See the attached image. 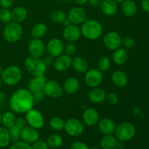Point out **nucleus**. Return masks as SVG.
I'll return each instance as SVG.
<instances>
[{
  "label": "nucleus",
  "instance_id": "obj_1",
  "mask_svg": "<svg viewBox=\"0 0 149 149\" xmlns=\"http://www.w3.org/2000/svg\"><path fill=\"white\" fill-rule=\"evenodd\" d=\"M33 94L28 89L20 88L13 93L10 98L9 106L15 113H26L33 108Z\"/></svg>",
  "mask_w": 149,
  "mask_h": 149
},
{
  "label": "nucleus",
  "instance_id": "obj_2",
  "mask_svg": "<svg viewBox=\"0 0 149 149\" xmlns=\"http://www.w3.org/2000/svg\"><path fill=\"white\" fill-rule=\"evenodd\" d=\"M81 36L88 40H97L101 37L103 33V28L101 23L95 19L87 20L81 25Z\"/></svg>",
  "mask_w": 149,
  "mask_h": 149
},
{
  "label": "nucleus",
  "instance_id": "obj_3",
  "mask_svg": "<svg viewBox=\"0 0 149 149\" xmlns=\"http://www.w3.org/2000/svg\"><path fill=\"white\" fill-rule=\"evenodd\" d=\"M3 84L7 86L17 85L23 78V72L20 68L17 65H10L3 69L0 76Z\"/></svg>",
  "mask_w": 149,
  "mask_h": 149
},
{
  "label": "nucleus",
  "instance_id": "obj_4",
  "mask_svg": "<svg viewBox=\"0 0 149 149\" xmlns=\"http://www.w3.org/2000/svg\"><path fill=\"white\" fill-rule=\"evenodd\" d=\"M23 30L20 23L11 21L7 23L2 31V36L8 43H16L21 39Z\"/></svg>",
  "mask_w": 149,
  "mask_h": 149
},
{
  "label": "nucleus",
  "instance_id": "obj_5",
  "mask_svg": "<svg viewBox=\"0 0 149 149\" xmlns=\"http://www.w3.org/2000/svg\"><path fill=\"white\" fill-rule=\"evenodd\" d=\"M114 136L118 141L127 142L135 137L136 134V127L130 122H123L116 127Z\"/></svg>",
  "mask_w": 149,
  "mask_h": 149
},
{
  "label": "nucleus",
  "instance_id": "obj_6",
  "mask_svg": "<svg viewBox=\"0 0 149 149\" xmlns=\"http://www.w3.org/2000/svg\"><path fill=\"white\" fill-rule=\"evenodd\" d=\"M24 66L28 73L33 76L45 75L47 70V66L45 65L42 58H33L29 56L25 59Z\"/></svg>",
  "mask_w": 149,
  "mask_h": 149
},
{
  "label": "nucleus",
  "instance_id": "obj_7",
  "mask_svg": "<svg viewBox=\"0 0 149 149\" xmlns=\"http://www.w3.org/2000/svg\"><path fill=\"white\" fill-rule=\"evenodd\" d=\"M63 130L69 136L77 138L83 134L84 125L77 118H69L65 121Z\"/></svg>",
  "mask_w": 149,
  "mask_h": 149
},
{
  "label": "nucleus",
  "instance_id": "obj_8",
  "mask_svg": "<svg viewBox=\"0 0 149 149\" xmlns=\"http://www.w3.org/2000/svg\"><path fill=\"white\" fill-rule=\"evenodd\" d=\"M27 125L36 130H40L45 125V117L43 114L37 109H31L25 113Z\"/></svg>",
  "mask_w": 149,
  "mask_h": 149
},
{
  "label": "nucleus",
  "instance_id": "obj_9",
  "mask_svg": "<svg viewBox=\"0 0 149 149\" xmlns=\"http://www.w3.org/2000/svg\"><path fill=\"white\" fill-rule=\"evenodd\" d=\"M103 74L98 68H90L84 73V81L91 88L97 87L101 84Z\"/></svg>",
  "mask_w": 149,
  "mask_h": 149
},
{
  "label": "nucleus",
  "instance_id": "obj_10",
  "mask_svg": "<svg viewBox=\"0 0 149 149\" xmlns=\"http://www.w3.org/2000/svg\"><path fill=\"white\" fill-rule=\"evenodd\" d=\"M67 17L71 24L79 26L87 20V13L81 6H76L68 11Z\"/></svg>",
  "mask_w": 149,
  "mask_h": 149
},
{
  "label": "nucleus",
  "instance_id": "obj_11",
  "mask_svg": "<svg viewBox=\"0 0 149 149\" xmlns=\"http://www.w3.org/2000/svg\"><path fill=\"white\" fill-rule=\"evenodd\" d=\"M28 51L30 56L42 58L46 52V45L41 39L33 38L28 45Z\"/></svg>",
  "mask_w": 149,
  "mask_h": 149
},
{
  "label": "nucleus",
  "instance_id": "obj_12",
  "mask_svg": "<svg viewBox=\"0 0 149 149\" xmlns=\"http://www.w3.org/2000/svg\"><path fill=\"white\" fill-rule=\"evenodd\" d=\"M103 45L110 50H115L122 47V37L118 32L109 31L103 36Z\"/></svg>",
  "mask_w": 149,
  "mask_h": 149
},
{
  "label": "nucleus",
  "instance_id": "obj_13",
  "mask_svg": "<svg viewBox=\"0 0 149 149\" xmlns=\"http://www.w3.org/2000/svg\"><path fill=\"white\" fill-rule=\"evenodd\" d=\"M45 95L52 98H59L62 96L63 90V87L55 80L47 81L45 87L43 89Z\"/></svg>",
  "mask_w": 149,
  "mask_h": 149
},
{
  "label": "nucleus",
  "instance_id": "obj_14",
  "mask_svg": "<svg viewBox=\"0 0 149 149\" xmlns=\"http://www.w3.org/2000/svg\"><path fill=\"white\" fill-rule=\"evenodd\" d=\"M64 51V44L58 38H52L46 45V52L53 58H57L62 55Z\"/></svg>",
  "mask_w": 149,
  "mask_h": 149
},
{
  "label": "nucleus",
  "instance_id": "obj_15",
  "mask_svg": "<svg viewBox=\"0 0 149 149\" xmlns=\"http://www.w3.org/2000/svg\"><path fill=\"white\" fill-rule=\"evenodd\" d=\"M39 130H36L32 127L27 125L21 130L20 132V139L22 141L32 145L36 141L39 140Z\"/></svg>",
  "mask_w": 149,
  "mask_h": 149
},
{
  "label": "nucleus",
  "instance_id": "obj_16",
  "mask_svg": "<svg viewBox=\"0 0 149 149\" xmlns=\"http://www.w3.org/2000/svg\"><path fill=\"white\" fill-rule=\"evenodd\" d=\"M81 119L83 124L86 126H95L100 119L99 112L94 108H87L83 112Z\"/></svg>",
  "mask_w": 149,
  "mask_h": 149
},
{
  "label": "nucleus",
  "instance_id": "obj_17",
  "mask_svg": "<svg viewBox=\"0 0 149 149\" xmlns=\"http://www.w3.org/2000/svg\"><path fill=\"white\" fill-rule=\"evenodd\" d=\"M63 36L68 42H77L81 36L80 27L74 24H71L64 27L63 30Z\"/></svg>",
  "mask_w": 149,
  "mask_h": 149
},
{
  "label": "nucleus",
  "instance_id": "obj_18",
  "mask_svg": "<svg viewBox=\"0 0 149 149\" xmlns=\"http://www.w3.org/2000/svg\"><path fill=\"white\" fill-rule=\"evenodd\" d=\"M72 65V58L63 53L55 58L53 67L58 72H64L69 69Z\"/></svg>",
  "mask_w": 149,
  "mask_h": 149
},
{
  "label": "nucleus",
  "instance_id": "obj_19",
  "mask_svg": "<svg viewBox=\"0 0 149 149\" xmlns=\"http://www.w3.org/2000/svg\"><path fill=\"white\" fill-rule=\"evenodd\" d=\"M97 125L99 131L103 135H113L116 127L115 122L111 119L107 117L99 119Z\"/></svg>",
  "mask_w": 149,
  "mask_h": 149
},
{
  "label": "nucleus",
  "instance_id": "obj_20",
  "mask_svg": "<svg viewBox=\"0 0 149 149\" xmlns=\"http://www.w3.org/2000/svg\"><path fill=\"white\" fill-rule=\"evenodd\" d=\"M47 82L45 75L33 76L28 82V90L32 93L38 91H42Z\"/></svg>",
  "mask_w": 149,
  "mask_h": 149
},
{
  "label": "nucleus",
  "instance_id": "obj_21",
  "mask_svg": "<svg viewBox=\"0 0 149 149\" xmlns=\"http://www.w3.org/2000/svg\"><path fill=\"white\" fill-rule=\"evenodd\" d=\"M106 93L100 87H94L89 91L87 97L91 103L95 104H100L106 100Z\"/></svg>",
  "mask_w": 149,
  "mask_h": 149
},
{
  "label": "nucleus",
  "instance_id": "obj_22",
  "mask_svg": "<svg viewBox=\"0 0 149 149\" xmlns=\"http://www.w3.org/2000/svg\"><path fill=\"white\" fill-rule=\"evenodd\" d=\"M80 88V82L77 77H68L65 80L63 85V90L68 95H74Z\"/></svg>",
  "mask_w": 149,
  "mask_h": 149
},
{
  "label": "nucleus",
  "instance_id": "obj_23",
  "mask_svg": "<svg viewBox=\"0 0 149 149\" xmlns=\"http://www.w3.org/2000/svg\"><path fill=\"white\" fill-rule=\"evenodd\" d=\"M111 79L113 85L117 87H124L127 84L128 77L125 71L115 70L111 76Z\"/></svg>",
  "mask_w": 149,
  "mask_h": 149
},
{
  "label": "nucleus",
  "instance_id": "obj_24",
  "mask_svg": "<svg viewBox=\"0 0 149 149\" xmlns=\"http://www.w3.org/2000/svg\"><path fill=\"white\" fill-rule=\"evenodd\" d=\"M102 13L106 16H114L118 12L117 3L113 0H103L100 6Z\"/></svg>",
  "mask_w": 149,
  "mask_h": 149
},
{
  "label": "nucleus",
  "instance_id": "obj_25",
  "mask_svg": "<svg viewBox=\"0 0 149 149\" xmlns=\"http://www.w3.org/2000/svg\"><path fill=\"white\" fill-rule=\"evenodd\" d=\"M128 52L125 48L119 47L113 50L112 55V61L116 65H124L128 60Z\"/></svg>",
  "mask_w": 149,
  "mask_h": 149
},
{
  "label": "nucleus",
  "instance_id": "obj_26",
  "mask_svg": "<svg viewBox=\"0 0 149 149\" xmlns=\"http://www.w3.org/2000/svg\"><path fill=\"white\" fill-rule=\"evenodd\" d=\"M138 6L135 1L125 0L122 3V12L127 17H132L136 15Z\"/></svg>",
  "mask_w": 149,
  "mask_h": 149
},
{
  "label": "nucleus",
  "instance_id": "obj_27",
  "mask_svg": "<svg viewBox=\"0 0 149 149\" xmlns=\"http://www.w3.org/2000/svg\"><path fill=\"white\" fill-rule=\"evenodd\" d=\"M77 72L80 74H84L89 68V64L87 60L81 56H76L72 58V65Z\"/></svg>",
  "mask_w": 149,
  "mask_h": 149
},
{
  "label": "nucleus",
  "instance_id": "obj_28",
  "mask_svg": "<svg viewBox=\"0 0 149 149\" xmlns=\"http://www.w3.org/2000/svg\"><path fill=\"white\" fill-rule=\"evenodd\" d=\"M12 21L21 23L24 21L28 16V11L24 7L17 6L11 10Z\"/></svg>",
  "mask_w": 149,
  "mask_h": 149
},
{
  "label": "nucleus",
  "instance_id": "obj_29",
  "mask_svg": "<svg viewBox=\"0 0 149 149\" xmlns=\"http://www.w3.org/2000/svg\"><path fill=\"white\" fill-rule=\"evenodd\" d=\"M47 31V26L44 23H36L32 26L31 29V35L35 39H41Z\"/></svg>",
  "mask_w": 149,
  "mask_h": 149
},
{
  "label": "nucleus",
  "instance_id": "obj_30",
  "mask_svg": "<svg viewBox=\"0 0 149 149\" xmlns=\"http://www.w3.org/2000/svg\"><path fill=\"white\" fill-rule=\"evenodd\" d=\"M15 113L12 111H8L4 113L1 116V124L3 127L7 129H10L15 125L16 122Z\"/></svg>",
  "mask_w": 149,
  "mask_h": 149
},
{
  "label": "nucleus",
  "instance_id": "obj_31",
  "mask_svg": "<svg viewBox=\"0 0 149 149\" xmlns=\"http://www.w3.org/2000/svg\"><path fill=\"white\" fill-rule=\"evenodd\" d=\"M47 143L49 146V148L59 149L63 146V140L61 135L57 133H54L48 137Z\"/></svg>",
  "mask_w": 149,
  "mask_h": 149
},
{
  "label": "nucleus",
  "instance_id": "obj_32",
  "mask_svg": "<svg viewBox=\"0 0 149 149\" xmlns=\"http://www.w3.org/2000/svg\"><path fill=\"white\" fill-rule=\"evenodd\" d=\"M117 139L113 135H103L100 141V146L102 149H113Z\"/></svg>",
  "mask_w": 149,
  "mask_h": 149
},
{
  "label": "nucleus",
  "instance_id": "obj_33",
  "mask_svg": "<svg viewBox=\"0 0 149 149\" xmlns=\"http://www.w3.org/2000/svg\"><path fill=\"white\" fill-rule=\"evenodd\" d=\"M11 142L9 130L0 126V148H6Z\"/></svg>",
  "mask_w": 149,
  "mask_h": 149
},
{
  "label": "nucleus",
  "instance_id": "obj_34",
  "mask_svg": "<svg viewBox=\"0 0 149 149\" xmlns=\"http://www.w3.org/2000/svg\"><path fill=\"white\" fill-rule=\"evenodd\" d=\"M65 120L60 116H53L49 121V126L52 130L61 131L63 130Z\"/></svg>",
  "mask_w": 149,
  "mask_h": 149
},
{
  "label": "nucleus",
  "instance_id": "obj_35",
  "mask_svg": "<svg viewBox=\"0 0 149 149\" xmlns=\"http://www.w3.org/2000/svg\"><path fill=\"white\" fill-rule=\"evenodd\" d=\"M67 18V14L61 10H55L50 14V20L56 24H62Z\"/></svg>",
  "mask_w": 149,
  "mask_h": 149
},
{
  "label": "nucleus",
  "instance_id": "obj_36",
  "mask_svg": "<svg viewBox=\"0 0 149 149\" xmlns=\"http://www.w3.org/2000/svg\"><path fill=\"white\" fill-rule=\"evenodd\" d=\"M111 60L109 57L107 56H102L97 61V68L102 72L109 71L111 67Z\"/></svg>",
  "mask_w": 149,
  "mask_h": 149
},
{
  "label": "nucleus",
  "instance_id": "obj_37",
  "mask_svg": "<svg viewBox=\"0 0 149 149\" xmlns=\"http://www.w3.org/2000/svg\"><path fill=\"white\" fill-rule=\"evenodd\" d=\"M0 21L4 24L12 21L11 11L8 8H1L0 10Z\"/></svg>",
  "mask_w": 149,
  "mask_h": 149
},
{
  "label": "nucleus",
  "instance_id": "obj_38",
  "mask_svg": "<svg viewBox=\"0 0 149 149\" xmlns=\"http://www.w3.org/2000/svg\"><path fill=\"white\" fill-rule=\"evenodd\" d=\"M20 132H21V129L16 126L15 125L11 128L9 129V132L10 135V138H11V141L13 143L19 141L20 139Z\"/></svg>",
  "mask_w": 149,
  "mask_h": 149
},
{
  "label": "nucleus",
  "instance_id": "obj_39",
  "mask_svg": "<svg viewBox=\"0 0 149 149\" xmlns=\"http://www.w3.org/2000/svg\"><path fill=\"white\" fill-rule=\"evenodd\" d=\"M77 46L74 42H68L65 45H64V54L69 56H73L77 52Z\"/></svg>",
  "mask_w": 149,
  "mask_h": 149
},
{
  "label": "nucleus",
  "instance_id": "obj_40",
  "mask_svg": "<svg viewBox=\"0 0 149 149\" xmlns=\"http://www.w3.org/2000/svg\"><path fill=\"white\" fill-rule=\"evenodd\" d=\"M135 45V40L132 36H126L122 38V46L124 47L125 49H131Z\"/></svg>",
  "mask_w": 149,
  "mask_h": 149
},
{
  "label": "nucleus",
  "instance_id": "obj_41",
  "mask_svg": "<svg viewBox=\"0 0 149 149\" xmlns=\"http://www.w3.org/2000/svg\"><path fill=\"white\" fill-rule=\"evenodd\" d=\"M106 100L110 105H116L119 102V96L116 93L113 92H110L109 93H106Z\"/></svg>",
  "mask_w": 149,
  "mask_h": 149
},
{
  "label": "nucleus",
  "instance_id": "obj_42",
  "mask_svg": "<svg viewBox=\"0 0 149 149\" xmlns=\"http://www.w3.org/2000/svg\"><path fill=\"white\" fill-rule=\"evenodd\" d=\"M10 149H32L31 145L23 141H17V142L13 143V145L10 146Z\"/></svg>",
  "mask_w": 149,
  "mask_h": 149
},
{
  "label": "nucleus",
  "instance_id": "obj_43",
  "mask_svg": "<svg viewBox=\"0 0 149 149\" xmlns=\"http://www.w3.org/2000/svg\"><path fill=\"white\" fill-rule=\"evenodd\" d=\"M69 149H90L87 144L81 141H75L70 146Z\"/></svg>",
  "mask_w": 149,
  "mask_h": 149
},
{
  "label": "nucleus",
  "instance_id": "obj_44",
  "mask_svg": "<svg viewBox=\"0 0 149 149\" xmlns=\"http://www.w3.org/2000/svg\"><path fill=\"white\" fill-rule=\"evenodd\" d=\"M32 149H49L47 142L44 141H37L32 144L31 146Z\"/></svg>",
  "mask_w": 149,
  "mask_h": 149
},
{
  "label": "nucleus",
  "instance_id": "obj_45",
  "mask_svg": "<svg viewBox=\"0 0 149 149\" xmlns=\"http://www.w3.org/2000/svg\"><path fill=\"white\" fill-rule=\"evenodd\" d=\"M33 94V100L34 102H41L45 99V94L44 93V91H38V92H35V93H32Z\"/></svg>",
  "mask_w": 149,
  "mask_h": 149
},
{
  "label": "nucleus",
  "instance_id": "obj_46",
  "mask_svg": "<svg viewBox=\"0 0 149 149\" xmlns=\"http://www.w3.org/2000/svg\"><path fill=\"white\" fill-rule=\"evenodd\" d=\"M42 61H44L45 65L48 67L49 66V65H53L54 61H55V58H53V57L51 56L50 55L47 54V55H45L43 57H42Z\"/></svg>",
  "mask_w": 149,
  "mask_h": 149
},
{
  "label": "nucleus",
  "instance_id": "obj_47",
  "mask_svg": "<svg viewBox=\"0 0 149 149\" xmlns=\"http://www.w3.org/2000/svg\"><path fill=\"white\" fill-rule=\"evenodd\" d=\"M15 125L17 127H18L20 129H23L25 127L27 126V122H26V120L25 118L22 117V116H20V117L16 118V122H15Z\"/></svg>",
  "mask_w": 149,
  "mask_h": 149
},
{
  "label": "nucleus",
  "instance_id": "obj_48",
  "mask_svg": "<svg viewBox=\"0 0 149 149\" xmlns=\"http://www.w3.org/2000/svg\"><path fill=\"white\" fill-rule=\"evenodd\" d=\"M13 4V0H0V6L2 8H10Z\"/></svg>",
  "mask_w": 149,
  "mask_h": 149
},
{
  "label": "nucleus",
  "instance_id": "obj_49",
  "mask_svg": "<svg viewBox=\"0 0 149 149\" xmlns=\"http://www.w3.org/2000/svg\"><path fill=\"white\" fill-rule=\"evenodd\" d=\"M141 6L144 12L149 13V0H141Z\"/></svg>",
  "mask_w": 149,
  "mask_h": 149
},
{
  "label": "nucleus",
  "instance_id": "obj_50",
  "mask_svg": "<svg viewBox=\"0 0 149 149\" xmlns=\"http://www.w3.org/2000/svg\"><path fill=\"white\" fill-rule=\"evenodd\" d=\"M102 1H103V0H88L87 2H88L89 4H90V6H92V7H100Z\"/></svg>",
  "mask_w": 149,
  "mask_h": 149
},
{
  "label": "nucleus",
  "instance_id": "obj_51",
  "mask_svg": "<svg viewBox=\"0 0 149 149\" xmlns=\"http://www.w3.org/2000/svg\"><path fill=\"white\" fill-rule=\"evenodd\" d=\"M113 149H125V142H122V141H118L117 140V141H116V143H115Z\"/></svg>",
  "mask_w": 149,
  "mask_h": 149
},
{
  "label": "nucleus",
  "instance_id": "obj_52",
  "mask_svg": "<svg viewBox=\"0 0 149 149\" xmlns=\"http://www.w3.org/2000/svg\"><path fill=\"white\" fill-rule=\"evenodd\" d=\"M74 1L76 3V4H78L79 6H81V5H84V4H85L88 1V0H74Z\"/></svg>",
  "mask_w": 149,
  "mask_h": 149
},
{
  "label": "nucleus",
  "instance_id": "obj_53",
  "mask_svg": "<svg viewBox=\"0 0 149 149\" xmlns=\"http://www.w3.org/2000/svg\"><path fill=\"white\" fill-rule=\"evenodd\" d=\"M6 98V95L4 92L0 90V103H2Z\"/></svg>",
  "mask_w": 149,
  "mask_h": 149
},
{
  "label": "nucleus",
  "instance_id": "obj_54",
  "mask_svg": "<svg viewBox=\"0 0 149 149\" xmlns=\"http://www.w3.org/2000/svg\"><path fill=\"white\" fill-rule=\"evenodd\" d=\"M62 24L63 25L64 27H66V26H69V25H71V22H70V20H68V17H67V18L65 19V20H64L63 23Z\"/></svg>",
  "mask_w": 149,
  "mask_h": 149
},
{
  "label": "nucleus",
  "instance_id": "obj_55",
  "mask_svg": "<svg viewBox=\"0 0 149 149\" xmlns=\"http://www.w3.org/2000/svg\"><path fill=\"white\" fill-rule=\"evenodd\" d=\"M114 1H116V3H122L124 1H125V0H113Z\"/></svg>",
  "mask_w": 149,
  "mask_h": 149
},
{
  "label": "nucleus",
  "instance_id": "obj_56",
  "mask_svg": "<svg viewBox=\"0 0 149 149\" xmlns=\"http://www.w3.org/2000/svg\"><path fill=\"white\" fill-rule=\"evenodd\" d=\"M3 69H4V68H3L2 67H1V65H0V76H1V73H2V71H3Z\"/></svg>",
  "mask_w": 149,
  "mask_h": 149
},
{
  "label": "nucleus",
  "instance_id": "obj_57",
  "mask_svg": "<svg viewBox=\"0 0 149 149\" xmlns=\"http://www.w3.org/2000/svg\"><path fill=\"white\" fill-rule=\"evenodd\" d=\"M1 116H2V113H1V111H0V125H1Z\"/></svg>",
  "mask_w": 149,
  "mask_h": 149
},
{
  "label": "nucleus",
  "instance_id": "obj_58",
  "mask_svg": "<svg viewBox=\"0 0 149 149\" xmlns=\"http://www.w3.org/2000/svg\"><path fill=\"white\" fill-rule=\"evenodd\" d=\"M2 84H3V82H2V81H1V78H0V90H1V86H2Z\"/></svg>",
  "mask_w": 149,
  "mask_h": 149
},
{
  "label": "nucleus",
  "instance_id": "obj_59",
  "mask_svg": "<svg viewBox=\"0 0 149 149\" xmlns=\"http://www.w3.org/2000/svg\"><path fill=\"white\" fill-rule=\"evenodd\" d=\"M61 1H70V0H61Z\"/></svg>",
  "mask_w": 149,
  "mask_h": 149
},
{
  "label": "nucleus",
  "instance_id": "obj_60",
  "mask_svg": "<svg viewBox=\"0 0 149 149\" xmlns=\"http://www.w3.org/2000/svg\"><path fill=\"white\" fill-rule=\"evenodd\" d=\"M132 1H135V0H132Z\"/></svg>",
  "mask_w": 149,
  "mask_h": 149
},
{
  "label": "nucleus",
  "instance_id": "obj_61",
  "mask_svg": "<svg viewBox=\"0 0 149 149\" xmlns=\"http://www.w3.org/2000/svg\"><path fill=\"white\" fill-rule=\"evenodd\" d=\"M148 17H149V16H148Z\"/></svg>",
  "mask_w": 149,
  "mask_h": 149
}]
</instances>
